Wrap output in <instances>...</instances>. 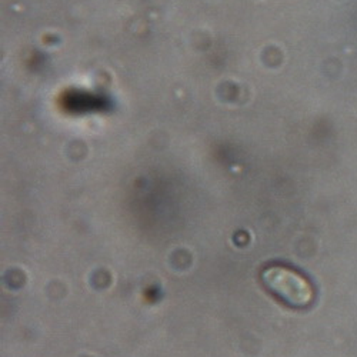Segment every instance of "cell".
Segmentation results:
<instances>
[{"label": "cell", "mask_w": 357, "mask_h": 357, "mask_svg": "<svg viewBox=\"0 0 357 357\" xmlns=\"http://www.w3.org/2000/svg\"><path fill=\"white\" fill-rule=\"evenodd\" d=\"M264 287L291 307H307L314 299V289L307 278L282 264H271L260 273Z\"/></svg>", "instance_id": "1"}]
</instances>
